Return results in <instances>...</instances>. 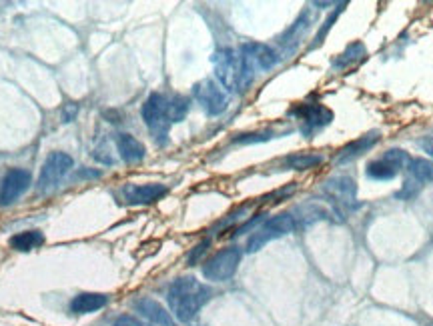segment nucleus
Instances as JSON below:
<instances>
[{
	"mask_svg": "<svg viewBox=\"0 0 433 326\" xmlns=\"http://www.w3.org/2000/svg\"><path fill=\"white\" fill-rule=\"evenodd\" d=\"M211 298V288L199 282L194 276H183L171 284L169 288V306L173 316L179 323H191L199 311L207 304Z\"/></svg>",
	"mask_w": 433,
	"mask_h": 326,
	"instance_id": "f257e3e1",
	"label": "nucleus"
},
{
	"mask_svg": "<svg viewBox=\"0 0 433 326\" xmlns=\"http://www.w3.org/2000/svg\"><path fill=\"white\" fill-rule=\"evenodd\" d=\"M143 120L149 128L152 140L159 145V147H164L166 140H169V131L173 126V120H171V114H169V101L166 96L161 94V92H152L149 98L143 104Z\"/></svg>",
	"mask_w": 433,
	"mask_h": 326,
	"instance_id": "f03ea898",
	"label": "nucleus"
},
{
	"mask_svg": "<svg viewBox=\"0 0 433 326\" xmlns=\"http://www.w3.org/2000/svg\"><path fill=\"white\" fill-rule=\"evenodd\" d=\"M239 54L241 66H243L241 92L249 89V84L253 82L257 71H271L279 62V54L271 46L261 45V43H247V45H243Z\"/></svg>",
	"mask_w": 433,
	"mask_h": 326,
	"instance_id": "7ed1b4c3",
	"label": "nucleus"
},
{
	"mask_svg": "<svg viewBox=\"0 0 433 326\" xmlns=\"http://www.w3.org/2000/svg\"><path fill=\"white\" fill-rule=\"evenodd\" d=\"M323 194L333 205V212L339 216L357 207V182L351 177H333L325 180Z\"/></svg>",
	"mask_w": 433,
	"mask_h": 326,
	"instance_id": "20e7f679",
	"label": "nucleus"
},
{
	"mask_svg": "<svg viewBox=\"0 0 433 326\" xmlns=\"http://www.w3.org/2000/svg\"><path fill=\"white\" fill-rule=\"evenodd\" d=\"M295 216L283 212V214H277L269 218L267 223H263L259 228H255L251 238L247 240V252H257L261 251L265 244H269L271 240H277V238L285 237V235H291L295 230Z\"/></svg>",
	"mask_w": 433,
	"mask_h": 326,
	"instance_id": "39448f33",
	"label": "nucleus"
},
{
	"mask_svg": "<svg viewBox=\"0 0 433 326\" xmlns=\"http://www.w3.org/2000/svg\"><path fill=\"white\" fill-rule=\"evenodd\" d=\"M213 66H215V75H217L223 89L241 92L243 66H241V54L237 50H233V48L217 50L213 54Z\"/></svg>",
	"mask_w": 433,
	"mask_h": 326,
	"instance_id": "423d86ee",
	"label": "nucleus"
},
{
	"mask_svg": "<svg viewBox=\"0 0 433 326\" xmlns=\"http://www.w3.org/2000/svg\"><path fill=\"white\" fill-rule=\"evenodd\" d=\"M241 262V251L237 246L231 249H223L217 254H213L209 260L203 265V276L207 281L213 282H225L229 281L235 272Z\"/></svg>",
	"mask_w": 433,
	"mask_h": 326,
	"instance_id": "0eeeda50",
	"label": "nucleus"
},
{
	"mask_svg": "<svg viewBox=\"0 0 433 326\" xmlns=\"http://www.w3.org/2000/svg\"><path fill=\"white\" fill-rule=\"evenodd\" d=\"M193 96L197 103L203 106V110L211 117H219L223 114L229 106V94L225 92L221 84H217L215 80L205 78L201 82H197L193 87Z\"/></svg>",
	"mask_w": 433,
	"mask_h": 326,
	"instance_id": "6e6552de",
	"label": "nucleus"
},
{
	"mask_svg": "<svg viewBox=\"0 0 433 326\" xmlns=\"http://www.w3.org/2000/svg\"><path fill=\"white\" fill-rule=\"evenodd\" d=\"M289 114H293L301 122V133L305 136H313L317 131L325 128L329 122L333 120V112L323 104H297L295 108L289 110Z\"/></svg>",
	"mask_w": 433,
	"mask_h": 326,
	"instance_id": "1a4fd4ad",
	"label": "nucleus"
},
{
	"mask_svg": "<svg viewBox=\"0 0 433 326\" xmlns=\"http://www.w3.org/2000/svg\"><path fill=\"white\" fill-rule=\"evenodd\" d=\"M73 168V158L66 152H50L48 158L43 164L41 177H38V191L46 193L50 188H55L62 178L69 175V170Z\"/></svg>",
	"mask_w": 433,
	"mask_h": 326,
	"instance_id": "9d476101",
	"label": "nucleus"
},
{
	"mask_svg": "<svg viewBox=\"0 0 433 326\" xmlns=\"http://www.w3.org/2000/svg\"><path fill=\"white\" fill-rule=\"evenodd\" d=\"M30 172L24 168H13L6 172L0 184V207H8L16 202L22 194L29 191L30 186Z\"/></svg>",
	"mask_w": 433,
	"mask_h": 326,
	"instance_id": "9b49d317",
	"label": "nucleus"
},
{
	"mask_svg": "<svg viewBox=\"0 0 433 326\" xmlns=\"http://www.w3.org/2000/svg\"><path fill=\"white\" fill-rule=\"evenodd\" d=\"M311 20H313L311 8H305V10L297 16V20L291 24V29L285 30V34L279 38V46H281L285 57H289V54H293V52L297 50V46L303 43L305 34L309 32Z\"/></svg>",
	"mask_w": 433,
	"mask_h": 326,
	"instance_id": "f8f14e48",
	"label": "nucleus"
},
{
	"mask_svg": "<svg viewBox=\"0 0 433 326\" xmlns=\"http://www.w3.org/2000/svg\"><path fill=\"white\" fill-rule=\"evenodd\" d=\"M133 306L152 326H177L175 320H173V316H171V312H166L163 304L152 300V298H136L135 302H133Z\"/></svg>",
	"mask_w": 433,
	"mask_h": 326,
	"instance_id": "ddd939ff",
	"label": "nucleus"
},
{
	"mask_svg": "<svg viewBox=\"0 0 433 326\" xmlns=\"http://www.w3.org/2000/svg\"><path fill=\"white\" fill-rule=\"evenodd\" d=\"M166 193L169 188L164 184H131L125 188V200L129 205H152Z\"/></svg>",
	"mask_w": 433,
	"mask_h": 326,
	"instance_id": "4468645a",
	"label": "nucleus"
},
{
	"mask_svg": "<svg viewBox=\"0 0 433 326\" xmlns=\"http://www.w3.org/2000/svg\"><path fill=\"white\" fill-rule=\"evenodd\" d=\"M108 304V297L101 292H80L71 300V312L73 314H90L101 311Z\"/></svg>",
	"mask_w": 433,
	"mask_h": 326,
	"instance_id": "2eb2a0df",
	"label": "nucleus"
},
{
	"mask_svg": "<svg viewBox=\"0 0 433 326\" xmlns=\"http://www.w3.org/2000/svg\"><path fill=\"white\" fill-rule=\"evenodd\" d=\"M117 149L120 152V158L129 164L141 163L145 158V152H147L143 142L136 140L133 134H119L117 136Z\"/></svg>",
	"mask_w": 433,
	"mask_h": 326,
	"instance_id": "dca6fc26",
	"label": "nucleus"
},
{
	"mask_svg": "<svg viewBox=\"0 0 433 326\" xmlns=\"http://www.w3.org/2000/svg\"><path fill=\"white\" fill-rule=\"evenodd\" d=\"M379 138H381V136H379L377 131L359 136L357 140H353L351 145H347V147L341 150V154L337 156V161H339V163H345V161H351V158H355V156H359V154H363V152L371 150L375 145L379 142Z\"/></svg>",
	"mask_w": 433,
	"mask_h": 326,
	"instance_id": "f3484780",
	"label": "nucleus"
},
{
	"mask_svg": "<svg viewBox=\"0 0 433 326\" xmlns=\"http://www.w3.org/2000/svg\"><path fill=\"white\" fill-rule=\"evenodd\" d=\"M365 45L361 43V40H355V43H351V45L345 46V50L341 52V54H337V59H333V71H343V68H347V66H351V64H355L357 60H361L363 57H365Z\"/></svg>",
	"mask_w": 433,
	"mask_h": 326,
	"instance_id": "a211bd4d",
	"label": "nucleus"
},
{
	"mask_svg": "<svg viewBox=\"0 0 433 326\" xmlns=\"http://www.w3.org/2000/svg\"><path fill=\"white\" fill-rule=\"evenodd\" d=\"M45 244V235L41 230H24L10 238V249L18 252H29Z\"/></svg>",
	"mask_w": 433,
	"mask_h": 326,
	"instance_id": "6ab92c4d",
	"label": "nucleus"
},
{
	"mask_svg": "<svg viewBox=\"0 0 433 326\" xmlns=\"http://www.w3.org/2000/svg\"><path fill=\"white\" fill-rule=\"evenodd\" d=\"M323 154H315V152H297V154H291L283 161L285 168H291V170H311L315 166L323 163Z\"/></svg>",
	"mask_w": 433,
	"mask_h": 326,
	"instance_id": "aec40b11",
	"label": "nucleus"
},
{
	"mask_svg": "<svg viewBox=\"0 0 433 326\" xmlns=\"http://www.w3.org/2000/svg\"><path fill=\"white\" fill-rule=\"evenodd\" d=\"M407 172H409V178L416 180L418 184L433 182L432 161H425V158H411L409 164H407Z\"/></svg>",
	"mask_w": 433,
	"mask_h": 326,
	"instance_id": "412c9836",
	"label": "nucleus"
},
{
	"mask_svg": "<svg viewBox=\"0 0 433 326\" xmlns=\"http://www.w3.org/2000/svg\"><path fill=\"white\" fill-rule=\"evenodd\" d=\"M397 175H399V168L385 161L383 156L367 164V177L371 180H393Z\"/></svg>",
	"mask_w": 433,
	"mask_h": 326,
	"instance_id": "4be33fe9",
	"label": "nucleus"
},
{
	"mask_svg": "<svg viewBox=\"0 0 433 326\" xmlns=\"http://www.w3.org/2000/svg\"><path fill=\"white\" fill-rule=\"evenodd\" d=\"M345 6H347V2H341V4H335V8H333V13L327 16V20L321 24V29L317 30V34H315L313 43L309 45V50H315V48H319V46L325 43V38H327L329 30L333 29V24H335V20L339 18V15L345 10Z\"/></svg>",
	"mask_w": 433,
	"mask_h": 326,
	"instance_id": "5701e85b",
	"label": "nucleus"
},
{
	"mask_svg": "<svg viewBox=\"0 0 433 326\" xmlns=\"http://www.w3.org/2000/svg\"><path fill=\"white\" fill-rule=\"evenodd\" d=\"M166 101H169V114H171L173 124L183 122L187 112H189V98L175 94V96H166Z\"/></svg>",
	"mask_w": 433,
	"mask_h": 326,
	"instance_id": "b1692460",
	"label": "nucleus"
},
{
	"mask_svg": "<svg viewBox=\"0 0 433 326\" xmlns=\"http://www.w3.org/2000/svg\"><path fill=\"white\" fill-rule=\"evenodd\" d=\"M275 136L273 131H263V133H245V134H237L233 138L235 145H257V142H267Z\"/></svg>",
	"mask_w": 433,
	"mask_h": 326,
	"instance_id": "393cba45",
	"label": "nucleus"
},
{
	"mask_svg": "<svg viewBox=\"0 0 433 326\" xmlns=\"http://www.w3.org/2000/svg\"><path fill=\"white\" fill-rule=\"evenodd\" d=\"M383 158L389 161L391 164H395L399 170H402V168H407V164H409V161H411V158H409V154L402 149H389L388 152L383 154Z\"/></svg>",
	"mask_w": 433,
	"mask_h": 326,
	"instance_id": "a878e982",
	"label": "nucleus"
},
{
	"mask_svg": "<svg viewBox=\"0 0 433 326\" xmlns=\"http://www.w3.org/2000/svg\"><path fill=\"white\" fill-rule=\"evenodd\" d=\"M207 249H209V240H203L201 244H197V246H194V251L191 252V254H189V258H187V260H189V265L193 267L194 262H197V260H199V258L207 252Z\"/></svg>",
	"mask_w": 433,
	"mask_h": 326,
	"instance_id": "bb28decb",
	"label": "nucleus"
},
{
	"mask_svg": "<svg viewBox=\"0 0 433 326\" xmlns=\"http://www.w3.org/2000/svg\"><path fill=\"white\" fill-rule=\"evenodd\" d=\"M113 326H152V325H145V323H141L139 318L131 316V314H122V316H119V318L115 320V325Z\"/></svg>",
	"mask_w": 433,
	"mask_h": 326,
	"instance_id": "cd10ccee",
	"label": "nucleus"
},
{
	"mask_svg": "<svg viewBox=\"0 0 433 326\" xmlns=\"http://www.w3.org/2000/svg\"><path fill=\"white\" fill-rule=\"evenodd\" d=\"M263 221V214H259V216H255V218H251L249 223H245L243 226H239L237 228V232H235V237H239V235H243V232H247V230H255V226Z\"/></svg>",
	"mask_w": 433,
	"mask_h": 326,
	"instance_id": "c85d7f7f",
	"label": "nucleus"
},
{
	"mask_svg": "<svg viewBox=\"0 0 433 326\" xmlns=\"http://www.w3.org/2000/svg\"><path fill=\"white\" fill-rule=\"evenodd\" d=\"M76 114H78V106L73 103H69L64 106V122H73Z\"/></svg>",
	"mask_w": 433,
	"mask_h": 326,
	"instance_id": "c756f323",
	"label": "nucleus"
},
{
	"mask_svg": "<svg viewBox=\"0 0 433 326\" xmlns=\"http://www.w3.org/2000/svg\"><path fill=\"white\" fill-rule=\"evenodd\" d=\"M419 147H421L423 152H427V154L433 158V136H425V138H421V140H419Z\"/></svg>",
	"mask_w": 433,
	"mask_h": 326,
	"instance_id": "7c9ffc66",
	"label": "nucleus"
},
{
	"mask_svg": "<svg viewBox=\"0 0 433 326\" xmlns=\"http://www.w3.org/2000/svg\"><path fill=\"white\" fill-rule=\"evenodd\" d=\"M430 326H433V323H432V325H430Z\"/></svg>",
	"mask_w": 433,
	"mask_h": 326,
	"instance_id": "2f4dec72",
	"label": "nucleus"
}]
</instances>
